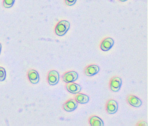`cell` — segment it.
<instances>
[{
    "mask_svg": "<svg viewBox=\"0 0 148 126\" xmlns=\"http://www.w3.org/2000/svg\"><path fill=\"white\" fill-rule=\"evenodd\" d=\"M6 72L5 68L0 67V82H3L5 80Z\"/></svg>",
    "mask_w": 148,
    "mask_h": 126,
    "instance_id": "obj_15",
    "label": "cell"
},
{
    "mask_svg": "<svg viewBox=\"0 0 148 126\" xmlns=\"http://www.w3.org/2000/svg\"><path fill=\"white\" fill-rule=\"evenodd\" d=\"M137 126H147L148 124H147V123L143 121H139V122L138 123Z\"/></svg>",
    "mask_w": 148,
    "mask_h": 126,
    "instance_id": "obj_17",
    "label": "cell"
},
{
    "mask_svg": "<svg viewBox=\"0 0 148 126\" xmlns=\"http://www.w3.org/2000/svg\"><path fill=\"white\" fill-rule=\"evenodd\" d=\"M48 83L51 85L58 84L60 80L59 73L56 70H51L49 72L47 77Z\"/></svg>",
    "mask_w": 148,
    "mask_h": 126,
    "instance_id": "obj_3",
    "label": "cell"
},
{
    "mask_svg": "<svg viewBox=\"0 0 148 126\" xmlns=\"http://www.w3.org/2000/svg\"><path fill=\"white\" fill-rule=\"evenodd\" d=\"M122 84V80L119 77H114L110 82V88L112 91L116 92L119 91Z\"/></svg>",
    "mask_w": 148,
    "mask_h": 126,
    "instance_id": "obj_2",
    "label": "cell"
},
{
    "mask_svg": "<svg viewBox=\"0 0 148 126\" xmlns=\"http://www.w3.org/2000/svg\"><path fill=\"white\" fill-rule=\"evenodd\" d=\"M127 101L130 105L135 108H139L142 105V101L136 96L130 95L127 97Z\"/></svg>",
    "mask_w": 148,
    "mask_h": 126,
    "instance_id": "obj_10",
    "label": "cell"
},
{
    "mask_svg": "<svg viewBox=\"0 0 148 126\" xmlns=\"http://www.w3.org/2000/svg\"><path fill=\"white\" fill-rule=\"evenodd\" d=\"M78 102L75 99H71L66 102L63 105L64 109L67 112H72L77 109Z\"/></svg>",
    "mask_w": 148,
    "mask_h": 126,
    "instance_id": "obj_5",
    "label": "cell"
},
{
    "mask_svg": "<svg viewBox=\"0 0 148 126\" xmlns=\"http://www.w3.org/2000/svg\"><path fill=\"white\" fill-rule=\"evenodd\" d=\"M28 77L30 82L33 84H36L39 82V75L35 70H30L28 72Z\"/></svg>",
    "mask_w": 148,
    "mask_h": 126,
    "instance_id": "obj_11",
    "label": "cell"
},
{
    "mask_svg": "<svg viewBox=\"0 0 148 126\" xmlns=\"http://www.w3.org/2000/svg\"><path fill=\"white\" fill-rule=\"evenodd\" d=\"M1 43H0V54H1Z\"/></svg>",
    "mask_w": 148,
    "mask_h": 126,
    "instance_id": "obj_18",
    "label": "cell"
},
{
    "mask_svg": "<svg viewBox=\"0 0 148 126\" xmlns=\"http://www.w3.org/2000/svg\"><path fill=\"white\" fill-rule=\"evenodd\" d=\"M78 74L75 71H70L65 73L62 77L63 81L65 82H73L77 80Z\"/></svg>",
    "mask_w": 148,
    "mask_h": 126,
    "instance_id": "obj_4",
    "label": "cell"
},
{
    "mask_svg": "<svg viewBox=\"0 0 148 126\" xmlns=\"http://www.w3.org/2000/svg\"><path fill=\"white\" fill-rule=\"evenodd\" d=\"M75 100L79 103L85 104L89 101L90 97L87 95L79 93L75 97Z\"/></svg>",
    "mask_w": 148,
    "mask_h": 126,
    "instance_id": "obj_13",
    "label": "cell"
},
{
    "mask_svg": "<svg viewBox=\"0 0 148 126\" xmlns=\"http://www.w3.org/2000/svg\"><path fill=\"white\" fill-rule=\"evenodd\" d=\"M100 70L99 67L96 65H88L84 70L85 74L87 76H92L97 74Z\"/></svg>",
    "mask_w": 148,
    "mask_h": 126,
    "instance_id": "obj_8",
    "label": "cell"
},
{
    "mask_svg": "<svg viewBox=\"0 0 148 126\" xmlns=\"http://www.w3.org/2000/svg\"><path fill=\"white\" fill-rule=\"evenodd\" d=\"M114 44V41L113 39L108 37L105 39L100 44V49L104 52L110 50L113 47Z\"/></svg>",
    "mask_w": 148,
    "mask_h": 126,
    "instance_id": "obj_6",
    "label": "cell"
},
{
    "mask_svg": "<svg viewBox=\"0 0 148 126\" xmlns=\"http://www.w3.org/2000/svg\"><path fill=\"white\" fill-rule=\"evenodd\" d=\"M66 89L70 93L73 94H77L79 93L82 89V87L79 84L73 82L67 83Z\"/></svg>",
    "mask_w": 148,
    "mask_h": 126,
    "instance_id": "obj_9",
    "label": "cell"
},
{
    "mask_svg": "<svg viewBox=\"0 0 148 126\" xmlns=\"http://www.w3.org/2000/svg\"><path fill=\"white\" fill-rule=\"evenodd\" d=\"M106 110L109 114H114L116 113L118 109V104L116 101L114 100H110L106 104Z\"/></svg>",
    "mask_w": 148,
    "mask_h": 126,
    "instance_id": "obj_7",
    "label": "cell"
},
{
    "mask_svg": "<svg viewBox=\"0 0 148 126\" xmlns=\"http://www.w3.org/2000/svg\"><path fill=\"white\" fill-rule=\"evenodd\" d=\"M119 1H121V2H125V1H127L128 0H119Z\"/></svg>",
    "mask_w": 148,
    "mask_h": 126,
    "instance_id": "obj_19",
    "label": "cell"
},
{
    "mask_svg": "<svg viewBox=\"0 0 148 126\" xmlns=\"http://www.w3.org/2000/svg\"><path fill=\"white\" fill-rule=\"evenodd\" d=\"M89 123L91 126H103L104 123L103 120L98 116H93L90 117Z\"/></svg>",
    "mask_w": 148,
    "mask_h": 126,
    "instance_id": "obj_12",
    "label": "cell"
},
{
    "mask_svg": "<svg viewBox=\"0 0 148 126\" xmlns=\"http://www.w3.org/2000/svg\"><path fill=\"white\" fill-rule=\"evenodd\" d=\"M77 0H65V3L69 6H72L76 4Z\"/></svg>",
    "mask_w": 148,
    "mask_h": 126,
    "instance_id": "obj_16",
    "label": "cell"
},
{
    "mask_svg": "<svg viewBox=\"0 0 148 126\" xmlns=\"http://www.w3.org/2000/svg\"><path fill=\"white\" fill-rule=\"evenodd\" d=\"M15 0H4L3 6L6 8L12 7L13 6Z\"/></svg>",
    "mask_w": 148,
    "mask_h": 126,
    "instance_id": "obj_14",
    "label": "cell"
},
{
    "mask_svg": "<svg viewBox=\"0 0 148 126\" xmlns=\"http://www.w3.org/2000/svg\"><path fill=\"white\" fill-rule=\"evenodd\" d=\"M70 22L67 20H63L60 21L55 27V32L56 35L62 37L66 34L70 28Z\"/></svg>",
    "mask_w": 148,
    "mask_h": 126,
    "instance_id": "obj_1",
    "label": "cell"
}]
</instances>
